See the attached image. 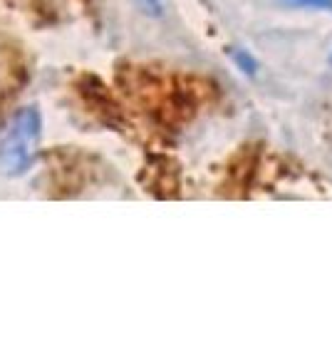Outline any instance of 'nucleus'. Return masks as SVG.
<instances>
[{
  "instance_id": "4",
  "label": "nucleus",
  "mask_w": 332,
  "mask_h": 362,
  "mask_svg": "<svg viewBox=\"0 0 332 362\" xmlns=\"http://www.w3.org/2000/svg\"><path fill=\"white\" fill-rule=\"evenodd\" d=\"M236 60H238V65H241L246 72H253V70H256V62H253L248 55H243V52H236Z\"/></svg>"
},
{
  "instance_id": "3",
  "label": "nucleus",
  "mask_w": 332,
  "mask_h": 362,
  "mask_svg": "<svg viewBox=\"0 0 332 362\" xmlns=\"http://www.w3.org/2000/svg\"><path fill=\"white\" fill-rule=\"evenodd\" d=\"M139 3L146 13H151V16H161L166 8V0H139Z\"/></svg>"
},
{
  "instance_id": "2",
  "label": "nucleus",
  "mask_w": 332,
  "mask_h": 362,
  "mask_svg": "<svg viewBox=\"0 0 332 362\" xmlns=\"http://www.w3.org/2000/svg\"><path fill=\"white\" fill-rule=\"evenodd\" d=\"M287 8H302V11H330L332 13V0H280Z\"/></svg>"
},
{
  "instance_id": "1",
  "label": "nucleus",
  "mask_w": 332,
  "mask_h": 362,
  "mask_svg": "<svg viewBox=\"0 0 332 362\" xmlns=\"http://www.w3.org/2000/svg\"><path fill=\"white\" fill-rule=\"evenodd\" d=\"M40 112L35 107H25L16 115L11 129L0 139V171L18 176L32 164L40 141Z\"/></svg>"
}]
</instances>
